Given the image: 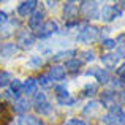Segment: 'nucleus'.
Listing matches in <instances>:
<instances>
[{
    "label": "nucleus",
    "instance_id": "1",
    "mask_svg": "<svg viewBox=\"0 0 125 125\" xmlns=\"http://www.w3.org/2000/svg\"><path fill=\"white\" fill-rule=\"evenodd\" d=\"M100 35V29L95 27V25H85L83 27V30L78 33V41L81 43H92L95 41Z\"/></svg>",
    "mask_w": 125,
    "mask_h": 125
},
{
    "label": "nucleus",
    "instance_id": "2",
    "mask_svg": "<svg viewBox=\"0 0 125 125\" xmlns=\"http://www.w3.org/2000/svg\"><path fill=\"white\" fill-rule=\"evenodd\" d=\"M33 108L38 114H49L51 113V104H49L46 95L40 92V94H35V98H33Z\"/></svg>",
    "mask_w": 125,
    "mask_h": 125
},
{
    "label": "nucleus",
    "instance_id": "3",
    "mask_svg": "<svg viewBox=\"0 0 125 125\" xmlns=\"http://www.w3.org/2000/svg\"><path fill=\"white\" fill-rule=\"evenodd\" d=\"M81 13L89 19L98 18V3L97 2H83L81 3Z\"/></svg>",
    "mask_w": 125,
    "mask_h": 125
},
{
    "label": "nucleus",
    "instance_id": "4",
    "mask_svg": "<svg viewBox=\"0 0 125 125\" xmlns=\"http://www.w3.org/2000/svg\"><path fill=\"white\" fill-rule=\"evenodd\" d=\"M55 32H57V22L46 21V22H43L41 27L38 29V37H40V38H46V37H49V35L55 33Z\"/></svg>",
    "mask_w": 125,
    "mask_h": 125
},
{
    "label": "nucleus",
    "instance_id": "5",
    "mask_svg": "<svg viewBox=\"0 0 125 125\" xmlns=\"http://www.w3.org/2000/svg\"><path fill=\"white\" fill-rule=\"evenodd\" d=\"M100 16H101V19H103V21L109 22V21H113V19L119 18V16H120V10L116 8V6L106 5V6H103V10H101V14H100Z\"/></svg>",
    "mask_w": 125,
    "mask_h": 125
},
{
    "label": "nucleus",
    "instance_id": "6",
    "mask_svg": "<svg viewBox=\"0 0 125 125\" xmlns=\"http://www.w3.org/2000/svg\"><path fill=\"white\" fill-rule=\"evenodd\" d=\"M33 41H35V38H33V35H32L29 30H21L18 33V43L22 46V48H29V46H32Z\"/></svg>",
    "mask_w": 125,
    "mask_h": 125
},
{
    "label": "nucleus",
    "instance_id": "7",
    "mask_svg": "<svg viewBox=\"0 0 125 125\" xmlns=\"http://www.w3.org/2000/svg\"><path fill=\"white\" fill-rule=\"evenodd\" d=\"M35 8H37V2L35 0H29V2H22L18 6V13L21 16H29Z\"/></svg>",
    "mask_w": 125,
    "mask_h": 125
},
{
    "label": "nucleus",
    "instance_id": "8",
    "mask_svg": "<svg viewBox=\"0 0 125 125\" xmlns=\"http://www.w3.org/2000/svg\"><path fill=\"white\" fill-rule=\"evenodd\" d=\"M87 74L95 76V78H97V81H98V83H101V84L109 81V74H108V71L103 70V68H94V70H89Z\"/></svg>",
    "mask_w": 125,
    "mask_h": 125
},
{
    "label": "nucleus",
    "instance_id": "9",
    "mask_svg": "<svg viewBox=\"0 0 125 125\" xmlns=\"http://www.w3.org/2000/svg\"><path fill=\"white\" fill-rule=\"evenodd\" d=\"M43 24V11H33L32 18L29 19V25L30 29H40Z\"/></svg>",
    "mask_w": 125,
    "mask_h": 125
},
{
    "label": "nucleus",
    "instance_id": "10",
    "mask_svg": "<svg viewBox=\"0 0 125 125\" xmlns=\"http://www.w3.org/2000/svg\"><path fill=\"white\" fill-rule=\"evenodd\" d=\"M49 78H51L52 81H60L65 78V70L62 67H59V65H54V67H51V70H49Z\"/></svg>",
    "mask_w": 125,
    "mask_h": 125
},
{
    "label": "nucleus",
    "instance_id": "11",
    "mask_svg": "<svg viewBox=\"0 0 125 125\" xmlns=\"http://www.w3.org/2000/svg\"><path fill=\"white\" fill-rule=\"evenodd\" d=\"M109 114H111V116H113L119 124L124 122V119H125V113L122 111V108L117 106V104H111V106H109Z\"/></svg>",
    "mask_w": 125,
    "mask_h": 125
},
{
    "label": "nucleus",
    "instance_id": "12",
    "mask_svg": "<svg viewBox=\"0 0 125 125\" xmlns=\"http://www.w3.org/2000/svg\"><path fill=\"white\" fill-rule=\"evenodd\" d=\"M29 109V101L25 98H18L13 104V111L14 113H19V114H24L25 111Z\"/></svg>",
    "mask_w": 125,
    "mask_h": 125
},
{
    "label": "nucleus",
    "instance_id": "13",
    "mask_svg": "<svg viewBox=\"0 0 125 125\" xmlns=\"http://www.w3.org/2000/svg\"><path fill=\"white\" fill-rule=\"evenodd\" d=\"M16 51H18V48L13 43H5L0 49V54H2V57H11V55L16 54Z\"/></svg>",
    "mask_w": 125,
    "mask_h": 125
},
{
    "label": "nucleus",
    "instance_id": "14",
    "mask_svg": "<svg viewBox=\"0 0 125 125\" xmlns=\"http://www.w3.org/2000/svg\"><path fill=\"white\" fill-rule=\"evenodd\" d=\"M76 11H78V8H76V5H74L73 2L65 3V6H63V16H65V19H71V18H74Z\"/></svg>",
    "mask_w": 125,
    "mask_h": 125
},
{
    "label": "nucleus",
    "instance_id": "15",
    "mask_svg": "<svg viewBox=\"0 0 125 125\" xmlns=\"http://www.w3.org/2000/svg\"><path fill=\"white\" fill-rule=\"evenodd\" d=\"M117 60H119V57H117L116 54H106V55H103V57H101V62H103V65H104V67H108V68L116 67Z\"/></svg>",
    "mask_w": 125,
    "mask_h": 125
},
{
    "label": "nucleus",
    "instance_id": "16",
    "mask_svg": "<svg viewBox=\"0 0 125 125\" xmlns=\"http://www.w3.org/2000/svg\"><path fill=\"white\" fill-rule=\"evenodd\" d=\"M22 90H24V94H35V90H37V81L32 79V78H29L27 81H25L24 84H22Z\"/></svg>",
    "mask_w": 125,
    "mask_h": 125
},
{
    "label": "nucleus",
    "instance_id": "17",
    "mask_svg": "<svg viewBox=\"0 0 125 125\" xmlns=\"http://www.w3.org/2000/svg\"><path fill=\"white\" fill-rule=\"evenodd\" d=\"M10 124V111L6 104L0 103V125H8Z\"/></svg>",
    "mask_w": 125,
    "mask_h": 125
},
{
    "label": "nucleus",
    "instance_id": "18",
    "mask_svg": "<svg viewBox=\"0 0 125 125\" xmlns=\"http://www.w3.org/2000/svg\"><path fill=\"white\" fill-rule=\"evenodd\" d=\"M19 124L21 125H43L41 120L37 119V117H33V116H22L21 119H19Z\"/></svg>",
    "mask_w": 125,
    "mask_h": 125
},
{
    "label": "nucleus",
    "instance_id": "19",
    "mask_svg": "<svg viewBox=\"0 0 125 125\" xmlns=\"http://www.w3.org/2000/svg\"><path fill=\"white\" fill-rule=\"evenodd\" d=\"M76 54V51H73V49H68V51H60V52H57V54L54 55V60L55 62H59V60H63V59H70L71 60V57Z\"/></svg>",
    "mask_w": 125,
    "mask_h": 125
},
{
    "label": "nucleus",
    "instance_id": "20",
    "mask_svg": "<svg viewBox=\"0 0 125 125\" xmlns=\"http://www.w3.org/2000/svg\"><path fill=\"white\" fill-rule=\"evenodd\" d=\"M79 67H81V62L76 60V59H71V60H68L67 63H65V68H67L70 73H78V71H79Z\"/></svg>",
    "mask_w": 125,
    "mask_h": 125
},
{
    "label": "nucleus",
    "instance_id": "21",
    "mask_svg": "<svg viewBox=\"0 0 125 125\" xmlns=\"http://www.w3.org/2000/svg\"><path fill=\"white\" fill-rule=\"evenodd\" d=\"M57 101H59V104H62V106H70V104H74V98L70 97V94L65 95V97H59Z\"/></svg>",
    "mask_w": 125,
    "mask_h": 125
},
{
    "label": "nucleus",
    "instance_id": "22",
    "mask_svg": "<svg viewBox=\"0 0 125 125\" xmlns=\"http://www.w3.org/2000/svg\"><path fill=\"white\" fill-rule=\"evenodd\" d=\"M98 109H100V106H98V103H95V101H92V103H89L87 106L84 108V114H89V113H90V114H94L95 111H98Z\"/></svg>",
    "mask_w": 125,
    "mask_h": 125
},
{
    "label": "nucleus",
    "instance_id": "23",
    "mask_svg": "<svg viewBox=\"0 0 125 125\" xmlns=\"http://www.w3.org/2000/svg\"><path fill=\"white\" fill-rule=\"evenodd\" d=\"M21 89H22V84H21V81H18V79H14V81H11V92L18 97L19 95V92H21Z\"/></svg>",
    "mask_w": 125,
    "mask_h": 125
},
{
    "label": "nucleus",
    "instance_id": "24",
    "mask_svg": "<svg viewBox=\"0 0 125 125\" xmlns=\"http://www.w3.org/2000/svg\"><path fill=\"white\" fill-rule=\"evenodd\" d=\"M10 81H11V76H10V73H6V71H0V87L6 85Z\"/></svg>",
    "mask_w": 125,
    "mask_h": 125
},
{
    "label": "nucleus",
    "instance_id": "25",
    "mask_svg": "<svg viewBox=\"0 0 125 125\" xmlns=\"http://www.w3.org/2000/svg\"><path fill=\"white\" fill-rule=\"evenodd\" d=\"M101 122H103L104 125H119V122H117L111 114H106L104 117H101Z\"/></svg>",
    "mask_w": 125,
    "mask_h": 125
},
{
    "label": "nucleus",
    "instance_id": "26",
    "mask_svg": "<svg viewBox=\"0 0 125 125\" xmlns=\"http://www.w3.org/2000/svg\"><path fill=\"white\" fill-rule=\"evenodd\" d=\"M113 98H114V95L111 94V92H103V94H101V101H103V104H111Z\"/></svg>",
    "mask_w": 125,
    "mask_h": 125
},
{
    "label": "nucleus",
    "instance_id": "27",
    "mask_svg": "<svg viewBox=\"0 0 125 125\" xmlns=\"http://www.w3.org/2000/svg\"><path fill=\"white\" fill-rule=\"evenodd\" d=\"M101 48H104V49H113V48H116V41L111 40V38L101 40Z\"/></svg>",
    "mask_w": 125,
    "mask_h": 125
},
{
    "label": "nucleus",
    "instance_id": "28",
    "mask_svg": "<svg viewBox=\"0 0 125 125\" xmlns=\"http://www.w3.org/2000/svg\"><path fill=\"white\" fill-rule=\"evenodd\" d=\"M81 60H83V62L94 60V52H92V51H83V52H81Z\"/></svg>",
    "mask_w": 125,
    "mask_h": 125
},
{
    "label": "nucleus",
    "instance_id": "29",
    "mask_svg": "<svg viewBox=\"0 0 125 125\" xmlns=\"http://www.w3.org/2000/svg\"><path fill=\"white\" fill-rule=\"evenodd\" d=\"M55 95H57V98L59 97H65V95H68V90L63 87V85H57V87H55Z\"/></svg>",
    "mask_w": 125,
    "mask_h": 125
},
{
    "label": "nucleus",
    "instance_id": "30",
    "mask_svg": "<svg viewBox=\"0 0 125 125\" xmlns=\"http://www.w3.org/2000/svg\"><path fill=\"white\" fill-rule=\"evenodd\" d=\"M38 83H40L43 87H48V85H51V78L49 76H40V79H38Z\"/></svg>",
    "mask_w": 125,
    "mask_h": 125
},
{
    "label": "nucleus",
    "instance_id": "31",
    "mask_svg": "<svg viewBox=\"0 0 125 125\" xmlns=\"http://www.w3.org/2000/svg\"><path fill=\"white\" fill-rule=\"evenodd\" d=\"M94 92H95V85L94 84H87L84 87V90H83V95H94Z\"/></svg>",
    "mask_w": 125,
    "mask_h": 125
},
{
    "label": "nucleus",
    "instance_id": "32",
    "mask_svg": "<svg viewBox=\"0 0 125 125\" xmlns=\"http://www.w3.org/2000/svg\"><path fill=\"white\" fill-rule=\"evenodd\" d=\"M41 63H43V60H41L40 57H33L30 62H29V65H30V67H40Z\"/></svg>",
    "mask_w": 125,
    "mask_h": 125
},
{
    "label": "nucleus",
    "instance_id": "33",
    "mask_svg": "<svg viewBox=\"0 0 125 125\" xmlns=\"http://www.w3.org/2000/svg\"><path fill=\"white\" fill-rule=\"evenodd\" d=\"M65 125H87V124L83 122V120H78V119H70Z\"/></svg>",
    "mask_w": 125,
    "mask_h": 125
},
{
    "label": "nucleus",
    "instance_id": "34",
    "mask_svg": "<svg viewBox=\"0 0 125 125\" xmlns=\"http://www.w3.org/2000/svg\"><path fill=\"white\" fill-rule=\"evenodd\" d=\"M116 55H117V57H122V59H125V46H119V48H117Z\"/></svg>",
    "mask_w": 125,
    "mask_h": 125
},
{
    "label": "nucleus",
    "instance_id": "35",
    "mask_svg": "<svg viewBox=\"0 0 125 125\" xmlns=\"http://www.w3.org/2000/svg\"><path fill=\"white\" fill-rule=\"evenodd\" d=\"M119 76H120V81H122V83L125 84V65L119 70Z\"/></svg>",
    "mask_w": 125,
    "mask_h": 125
},
{
    "label": "nucleus",
    "instance_id": "36",
    "mask_svg": "<svg viewBox=\"0 0 125 125\" xmlns=\"http://www.w3.org/2000/svg\"><path fill=\"white\" fill-rule=\"evenodd\" d=\"M3 22H6V14L3 11H0V24H3Z\"/></svg>",
    "mask_w": 125,
    "mask_h": 125
},
{
    "label": "nucleus",
    "instance_id": "37",
    "mask_svg": "<svg viewBox=\"0 0 125 125\" xmlns=\"http://www.w3.org/2000/svg\"><path fill=\"white\" fill-rule=\"evenodd\" d=\"M122 101H124V106H125V92H122Z\"/></svg>",
    "mask_w": 125,
    "mask_h": 125
}]
</instances>
